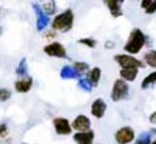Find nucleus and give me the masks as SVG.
Segmentation results:
<instances>
[{"label": "nucleus", "instance_id": "35", "mask_svg": "<svg viewBox=\"0 0 156 144\" xmlns=\"http://www.w3.org/2000/svg\"><path fill=\"white\" fill-rule=\"evenodd\" d=\"M0 15H2V10H0Z\"/></svg>", "mask_w": 156, "mask_h": 144}, {"label": "nucleus", "instance_id": "33", "mask_svg": "<svg viewBox=\"0 0 156 144\" xmlns=\"http://www.w3.org/2000/svg\"><path fill=\"white\" fill-rule=\"evenodd\" d=\"M151 144H156V139H153V140H152V143Z\"/></svg>", "mask_w": 156, "mask_h": 144}, {"label": "nucleus", "instance_id": "27", "mask_svg": "<svg viewBox=\"0 0 156 144\" xmlns=\"http://www.w3.org/2000/svg\"><path fill=\"white\" fill-rule=\"evenodd\" d=\"M58 36V33L56 32H54L52 29H46L44 32V38L46 39V40H51V42H55V38Z\"/></svg>", "mask_w": 156, "mask_h": 144}, {"label": "nucleus", "instance_id": "5", "mask_svg": "<svg viewBox=\"0 0 156 144\" xmlns=\"http://www.w3.org/2000/svg\"><path fill=\"white\" fill-rule=\"evenodd\" d=\"M114 62L122 68H136V69H142L145 68V63L142 59L136 58V56L127 55V53H117L114 55Z\"/></svg>", "mask_w": 156, "mask_h": 144}, {"label": "nucleus", "instance_id": "29", "mask_svg": "<svg viewBox=\"0 0 156 144\" xmlns=\"http://www.w3.org/2000/svg\"><path fill=\"white\" fill-rule=\"evenodd\" d=\"M151 2L152 0H142V2H140V9H142V10H146V9L149 7V5H151Z\"/></svg>", "mask_w": 156, "mask_h": 144}, {"label": "nucleus", "instance_id": "13", "mask_svg": "<svg viewBox=\"0 0 156 144\" xmlns=\"http://www.w3.org/2000/svg\"><path fill=\"white\" fill-rule=\"evenodd\" d=\"M106 6L108 7V12H110L112 17L117 19V17L123 16V2H120V0H107Z\"/></svg>", "mask_w": 156, "mask_h": 144}, {"label": "nucleus", "instance_id": "10", "mask_svg": "<svg viewBox=\"0 0 156 144\" xmlns=\"http://www.w3.org/2000/svg\"><path fill=\"white\" fill-rule=\"evenodd\" d=\"M34 88V78L28 75V77L17 78L15 84H13V89L17 94H28Z\"/></svg>", "mask_w": 156, "mask_h": 144}, {"label": "nucleus", "instance_id": "6", "mask_svg": "<svg viewBox=\"0 0 156 144\" xmlns=\"http://www.w3.org/2000/svg\"><path fill=\"white\" fill-rule=\"evenodd\" d=\"M136 140V131L130 125L120 127L114 133V141L117 144H133Z\"/></svg>", "mask_w": 156, "mask_h": 144}, {"label": "nucleus", "instance_id": "22", "mask_svg": "<svg viewBox=\"0 0 156 144\" xmlns=\"http://www.w3.org/2000/svg\"><path fill=\"white\" fill-rule=\"evenodd\" d=\"M153 137H152L151 131H146V133H142L139 137H136L133 144H151Z\"/></svg>", "mask_w": 156, "mask_h": 144}, {"label": "nucleus", "instance_id": "17", "mask_svg": "<svg viewBox=\"0 0 156 144\" xmlns=\"http://www.w3.org/2000/svg\"><path fill=\"white\" fill-rule=\"evenodd\" d=\"M39 6H41L42 12H44L48 17L55 16L56 15V3L54 2V0H46V2H42V3H39Z\"/></svg>", "mask_w": 156, "mask_h": 144}, {"label": "nucleus", "instance_id": "8", "mask_svg": "<svg viewBox=\"0 0 156 144\" xmlns=\"http://www.w3.org/2000/svg\"><path fill=\"white\" fill-rule=\"evenodd\" d=\"M32 9L35 12V17H36V30L38 32H45L48 26L51 25V17H48L45 15L39 3H32Z\"/></svg>", "mask_w": 156, "mask_h": 144}, {"label": "nucleus", "instance_id": "11", "mask_svg": "<svg viewBox=\"0 0 156 144\" xmlns=\"http://www.w3.org/2000/svg\"><path fill=\"white\" fill-rule=\"evenodd\" d=\"M90 112H91V115L94 117V118L101 120L107 112V102L103 98H95L93 101L91 107H90Z\"/></svg>", "mask_w": 156, "mask_h": 144}, {"label": "nucleus", "instance_id": "16", "mask_svg": "<svg viewBox=\"0 0 156 144\" xmlns=\"http://www.w3.org/2000/svg\"><path fill=\"white\" fill-rule=\"evenodd\" d=\"M59 77L62 78V79H80V77L77 72H75V69H74L71 65H64V67L61 68V71H59Z\"/></svg>", "mask_w": 156, "mask_h": 144}, {"label": "nucleus", "instance_id": "32", "mask_svg": "<svg viewBox=\"0 0 156 144\" xmlns=\"http://www.w3.org/2000/svg\"><path fill=\"white\" fill-rule=\"evenodd\" d=\"M3 35V26H0V36Z\"/></svg>", "mask_w": 156, "mask_h": 144}, {"label": "nucleus", "instance_id": "36", "mask_svg": "<svg viewBox=\"0 0 156 144\" xmlns=\"http://www.w3.org/2000/svg\"><path fill=\"white\" fill-rule=\"evenodd\" d=\"M98 144H100V143H98Z\"/></svg>", "mask_w": 156, "mask_h": 144}, {"label": "nucleus", "instance_id": "12", "mask_svg": "<svg viewBox=\"0 0 156 144\" xmlns=\"http://www.w3.org/2000/svg\"><path fill=\"white\" fill-rule=\"evenodd\" d=\"M73 140L75 144H94L95 133L93 130L90 131H84V133H74Z\"/></svg>", "mask_w": 156, "mask_h": 144}, {"label": "nucleus", "instance_id": "31", "mask_svg": "<svg viewBox=\"0 0 156 144\" xmlns=\"http://www.w3.org/2000/svg\"><path fill=\"white\" fill-rule=\"evenodd\" d=\"M114 45H116V43H114L113 40H107V42H106V48H107V49H113V48H114Z\"/></svg>", "mask_w": 156, "mask_h": 144}, {"label": "nucleus", "instance_id": "15", "mask_svg": "<svg viewBox=\"0 0 156 144\" xmlns=\"http://www.w3.org/2000/svg\"><path fill=\"white\" fill-rule=\"evenodd\" d=\"M139 71L140 69H136V68H123V69H120L119 75H120V79H123L124 82L130 84L136 81V78L139 75Z\"/></svg>", "mask_w": 156, "mask_h": 144}, {"label": "nucleus", "instance_id": "24", "mask_svg": "<svg viewBox=\"0 0 156 144\" xmlns=\"http://www.w3.org/2000/svg\"><path fill=\"white\" fill-rule=\"evenodd\" d=\"M12 98V89L0 87V102H7Z\"/></svg>", "mask_w": 156, "mask_h": 144}, {"label": "nucleus", "instance_id": "14", "mask_svg": "<svg viewBox=\"0 0 156 144\" xmlns=\"http://www.w3.org/2000/svg\"><path fill=\"white\" fill-rule=\"evenodd\" d=\"M101 75H103L101 68L100 67H93L88 71V74H87L85 79L88 81L90 85H91L93 88H95V87H98V84H100V81H101Z\"/></svg>", "mask_w": 156, "mask_h": 144}, {"label": "nucleus", "instance_id": "7", "mask_svg": "<svg viewBox=\"0 0 156 144\" xmlns=\"http://www.w3.org/2000/svg\"><path fill=\"white\" fill-rule=\"evenodd\" d=\"M52 127H54L55 134H58V135H71L73 134L71 121L65 117H55L52 120Z\"/></svg>", "mask_w": 156, "mask_h": 144}, {"label": "nucleus", "instance_id": "9", "mask_svg": "<svg viewBox=\"0 0 156 144\" xmlns=\"http://www.w3.org/2000/svg\"><path fill=\"white\" fill-rule=\"evenodd\" d=\"M71 127H73V131H75V133L90 131L91 130V120L85 114H78L71 121Z\"/></svg>", "mask_w": 156, "mask_h": 144}, {"label": "nucleus", "instance_id": "34", "mask_svg": "<svg viewBox=\"0 0 156 144\" xmlns=\"http://www.w3.org/2000/svg\"><path fill=\"white\" fill-rule=\"evenodd\" d=\"M20 144H29V143H20Z\"/></svg>", "mask_w": 156, "mask_h": 144}, {"label": "nucleus", "instance_id": "19", "mask_svg": "<svg viewBox=\"0 0 156 144\" xmlns=\"http://www.w3.org/2000/svg\"><path fill=\"white\" fill-rule=\"evenodd\" d=\"M71 67L75 69V72H77L80 77H83V75H87L88 74V71L91 69V67H90L87 62H83V61H75L73 62V65Z\"/></svg>", "mask_w": 156, "mask_h": 144}, {"label": "nucleus", "instance_id": "18", "mask_svg": "<svg viewBox=\"0 0 156 144\" xmlns=\"http://www.w3.org/2000/svg\"><path fill=\"white\" fill-rule=\"evenodd\" d=\"M142 61H143V63H145V67L153 68V69L156 71V49L146 50Z\"/></svg>", "mask_w": 156, "mask_h": 144}, {"label": "nucleus", "instance_id": "1", "mask_svg": "<svg viewBox=\"0 0 156 144\" xmlns=\"http://www.w3.org/2000/svg\"><path fill=\"white\" fill-rule=\"evenodd\" d=\"M147 36L145 35V32L142 30L140 28H133L130 30L129 33V38L126 40V43L123 46L124 49V53L127 55H132V56H136L139 55L140 52L143 50L146 45H147Z\"/></svg>", "mask_w": 156, "mask_h": 144}, {"label": "nucleus", "instance_id": "20", "mask_svg": "<svg viewBox=\"0 0 156 144\" xmlns=\"http://www.w3.org/2000/svg\"><path fill=\"white\" fill-rule=\"evenodd\" d=\"M156 85V71H152L149 75H146L143 78V81L140 84V88L142 89H149L152 87H155Z\"/></svg>", "mask_w": 156, "mask_h": 144}, {"label": "nucleus", "instance_id": "2", "mask_svg": "<svg viewBox=\"0 0 156 144\" xmlns=\"http://www.w3.org/2000/svg\"><path fill=\"white\" fill-rule=\"evenodd\" d=\"M75 22V15L73 9H65L64 12L58 13L51 19V29L56 33H68L74 28Z\"/></svg>", "mask_w": 156, "mask_h": 144}, {"label": "nucleus", "instance_id": "26", "mask_svg": "<svg viewBox=\"0 0 156 144\" xmlns=\"http://www.w3.org/2000/svg\"><path fill=\"white\" fill-rule=\"evenodd\" d=\"M78 87L83 89V91H85V92H90V91L93 89V87L90 85V82L85 78H80V79H78Z\"/></svg>", "mask_w": 156, "mask_h": 144}, {"label": "nucleus", "instance_id": "25", "mask_svg": "<svg viewBox=\"0 0 156 144\" xmlns=\"http://www.w3.org/2000/svg\"><path fill=\"white\" fill-rule=\"evenodd\" d=\"M9 134H10L9 125H7L6 122H0V141H3V140H6V139H10Z\"/></svg>", "mask_w": 156, "mask_h": 144}, {"label": "nucleus", "instance_id": "30", "mask_svg": "<svg viewBox=\"0 0 156 144\" xmlns=\"http://www.w3.org/2000/svg\"><path fill=\"white\" fill-rule=\"evenodd\" d=\"M149 122H151V124H156V110L149 115Z\"/></svg>", "mask_w": 156, "mask_h": 144}, {"label": "nucleus", "instance_id": "28", "mask_svg": "<svg viewBox=\"0 0 156 144\" xmlns=\"http://www.w3.org/2000/svg\"><path fill=\"white\" fill-rule=\"evenodd\" d=\"M145 13L146 15H153V13H156V0H152L149 7L145 10Z\"/></svg>", "mask_w": 156, "mask_h": 144}, {"label": "nucleus", "instance_id": "21", "mask_svg": "<svg viewBox=\"0 0 156 144\" xmlns=\"http://www.w3.org/2000/svg\"><path fill=\"white\" fill-rule=\"evenodd\" d=\"M15 74H16L19 78L28 77V59H26V58H22V59L19 61L16 69H15Z\"/></svg>", "mask_w": 156, "mask_h": 144}, {"label": "nucleus", "instance_id": "4", "mask_svg": "<svg viewBox=\"0 0 156 144\" xmlns=\"http://www.w3.org/2000/svg\"><path fill=\"white\" fill-rule=\"evenodd\" d=\"M129 92H130V87H129L127 82H124L123 79L117 78L116 81L113 82L112 87V92H110V98H112L113 102H119V101L126 100L129 97Z\"/></svg>", "mask_w": 156, "mask_h": 144}, {"label": "nucleus", "instance_id": "3", "mask_svg": "<svg viewBox=\"0 0 156 144\" xmlns=\"http://www.w3.org/2000/svg\"><path fill=\"white\" fill-rule=\"evenodd\" d=\"M44 53L49 58H56V59H67L68 58V50L65 48V45L61 42H48L44 46Z\"/></svg>", "mask_w": 156, "mask_h": 144}, {"label": "nucleus", "instance_id": "23", "mask_svg": "<svg viewBox=\"0 0 156 144\" xmlns=\"http://www.w3.org/2000/svg\"><path fill=\"white\" fill-rule=\"evenodd\" d=\"M80 45H83V46H85V48H88V49H94V48H97V40H95L94 38H81L77 40Z\"/></svg>", "mask_w": 156, "mask_h": 144}]
</instances>
